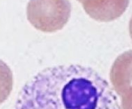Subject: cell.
Wrapping results in <instances>:
<instances>
[{
	"instance_id": "1",
	"label": "cell",
	"mask_w": 132,
	"mask_h": 109,
	"mask_svg": "<svg viewBox=\"0 0 132 109\" xmlns=\"http://www.w3.org/2000/svg\"><path fill=\"white\" fill-rule=\"evenodd\" d=\"M16 109H120L110 84L94 69L61 65L36 74L19 93Z\"/></svg>"
},
{
	"instance_id": "2",
	"label": "cell",
	"mask_w": 132,
	"mask_h": 109,
	"mask_svg": "<svg viewBox=\"0 0 132 109\" xmlns=\"http://www.w3.org/2000/svg\"><path fill=\"white\" fill-rule=\"evenodd\" d=\"M71 12L69 0H29L26 7L29 23L44 33H54L64 28Z\"/></svg>"
},
{
	"instance_id": "3",
	"label": "cell",
	"mask_w": 132,
	"mask_h": 109,
	"mask_svg": "<svg viewBox=\"0 0 132 109\" xmlns=\"http://www.w3.org/2000/svg\"><path fill=\"white\" fill-rule=\"evenodd\" d=\"M82 4L86 14L92 19L110 22L125 13L130 0H84Z\"/></svg>"
},
{
	"instance_id": "4",
	"label": "cell",
	"mask_w": 132,
	"mask_h": 109,
	"mask_svg": "<svg viewBox=\"0 0 132 109\" xmlns=\"http://www.w3.org/2000/svg\"><path fill=\"white\" fill-rule=\"evenodd\" d=\"M110 78L113 90L120 97L132 89V50L121 53L115 59Z\"/></svg>"
},
{
	"instance_id": "5",
	"label": "cell",
	"mask_w": 132,
	"mask_h": 109,
	"mask_svg": "<svg viewBox=\"0 0 132 109\" xmlns=\"http://www.w3.org/2000/svg\"><path fill=\"white\" fill-rule=\"evenodd\" d=\"M14 78L9 66L0 59V105L8 98L12 92Z\"/></svg>"
},
{
	"instance_id": "6",
	"label": "cell",
	"mask_w": 132,
	"mask_h": 109,
	"mask_svg": "<svg viewBox=\"0 0 132 109\" xmlns=\"http://www.w3.org/2000/svg\"><path fill=\"white\" fill-rule=\"evenodd\" d=\"M120 109H132V89L120 97Z\"/></svg>"
},
{
	"instance_id": "7",
	"label": "cell",
	"mask_w": 132,
	"mask_h": 109,
	"mask_svg": "<svg viewBox=\"0 0 132 109\" xmlns=\"http://www.w3.org/2000/svg\"><path fill=\"white\" fill-rule=\"evenodd\" d=\"M128 28H130V37L132 39V17L130 21V25H128Z\"/></svg>"
},
{
	"instance_id": "8",
	"label": "cell",
	"mask_w": 132,
	"mask_h": 109,
	"mask_svg": "<svg viewBox=\"0 0 132 109\" xmlns=\"http://www.w3.org/2000/svg\"><path fill=\"white\" fill-rule=\"evenodd\" d=\"M78 1H80V3H83V2H84V0H78Z\"/></svg>"
}]
</instances>
